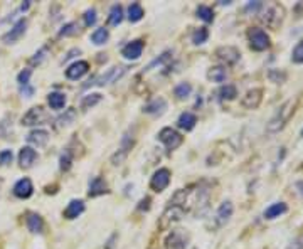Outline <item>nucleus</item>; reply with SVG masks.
I'll use <instances>...</instances> for the list:
<instances>
[{
	"label": "nucleus",
	"instance_id": "1",
	"mask_svg": "<svg viewBox=\"0 0 303 249\" xmlns=\"http://www.w3.org/2000/svg\"><path fill=\"white\" fill-rule=\"evenodd\" d=\"M293 111H295V101H293V100L286 101L285 105H281V108L276 111L275 116L268 121V125H266L268 133H278L280 130H283V126H285L286 121L290 120Z\"/></svg>",
	"mask_w": 303,
	"mask_h": 249
},
{
	"label": "nucleus",
	"instance_id": "2",
	"mask_svg": "<svg viewBox=\"0 0 303 249\" xmlns=\"http://www.w3.org/2000/svg\"><path fill=\"white\" fill-rule=\"evenodd\" d=\"M126 69H128V67H125V66H113V67H110V69H106L103 74H100V76H96V77H93V79H90L83 88H85V90H88V88H93V86L111 85V82H115L116 79H120V77L126 72Z\"/></svg>",
	"mask_w": 303,
	"mask_h": 249
},
{
	"label": "nucleus",
	"instance_id": "3",
	"mask_svg": "<svg viewBox=\"0 0 303 249\" xmlns=\"http://www.w3.org/2000/svg\"><path fill=\"white\" fill-rule=\"evenodd\" d=\"M185 211L180 206H174V204H169V207L165 209L162 217H160L159 221V227L160 229H169L172 227L175 222H179L180 219L184 217Z\"/></svg>",
	"mask_w": 303,
	"mask_h": 249
},
{
	"label": "nucleus",
	"instance_id": "4",
	"mask_svg": "<svg viewBox=\"0 0 303 249\" xmlns=\"http://www.w3.org/2000/svg\"><path fill=\"white\" fill-rule=\"evenodd\" d=\"M133 143H135L133 130L130 128L123 136H121L120 148H118V152H116L113 157H111V163H113V165H120L121 162H123V160L128 157V153H130V150H131V146H133Z\"/></svg>",
	"mask_w": 303,
	"mask_h": 249
},
{
	"label": "nucleus",
	"instance_id": "5",
	"mask_svg": "<svg viewBox=\"0 0 303 249\" xmlns=\"http://www.w3.org/2000/svg\"><path fill=\"white\" fill-rule=\"evenodd\" d=\"M248 37H249V46H251L253 51L261 52L270 47V36H268L263 29H258V27L251 29L248 34Z\"/></svg>",
	"mask_w": 303,
	"mask_h": 249
},
{
	"label": "nucleus",
	"instance_id": "6",
	"mask_svg": "<svg viewBox=\"0 0 303 249\" xmlns=\"http://www.w3.org/2000/svg\"><path fill=\"white\" fill-rule=\"evenodd\" d=\"M159 140L165 145V148H167V150L179 148V146L182 145V141H184L182 135H180L177 130L170 128V126H167V128H162L159 131Z\"/></svg>",
	"mask_w": 303,
	"mask_h": 249
},
{
	"label": "nucleus",
	"instance_id": "7",
	"mask_svg": "<svg viewBox=\"0 0 303 249\" xmlns=\"http://www.w3.org/2000/svg\"><path fill=\"white\" fill-rule=\"evenodd\" d=\"M189 244V234L182 229H174L165 239V247L167 249H185Z\"/></svg>",
	"mask_w": 303,
	"mask_h": 249
},
{
	"label": "nucleus",
	"instance_id": "8",
	"mask_svg": "<svg viewBox=\"0 0 303 249\" xmlns=\"http://www.w3.org/2000/svg\"><path fill=\"white\" fill-rule=\"evenodd\" d=\"M233 211H234V207H233V202H231V201L222 202L221 206H219L217 211H216V214H214V217H212V221H214L212 229L222 227L224 224H226V222L229 221V219H231Z\"/></svg>",
	"mask_w": 303,
	"mask_h": 249
},
{
	"label": "nucleus",
	"instance_id": "9",
	"mask_svg": "<svg viewBox=\"0 0 303 249\" xmlns=\"http://www.w3.org/2000/svg\"><path fill=\"white\" fill-rule=\"evenodd\" d=\"M169 184H170V170L159 169L150 180V189L155 190V192H162V190L169 187Z\"/></svg>",
	"mask_w": 303,
	"mask_h": 249
},
{
	"label": "nucleus",
	"instance_id": "10",
	"mask_svg": "<svg viewBox=\"0 0 303 249\" xmlns=\"http://www.w3.org/2000/svg\"><path fill=\"white\" fill-rule=\"evenodd\" d=\"M26 29H27V21H26V19H19V21L12 26L11 31L2 36V42L14 44L16 41H19L24 34H26Z\"/></svg>",
	"mask_w": 303,
	"mask_h": 249
},
{
	"label": "nucleus",
	"instance_id": "11",
	"mask_svg": "<svg viewBox=\"0 0 303 249\" xmlns=\"http://www.w3.org/2000/svg\"><path fill=\"white\" fill-rule=\"evenodd\" d=\"M261 21L270 27H276L280 26L283 21V9L276 4H271L270 7H266V14L265 17H261Z\"/></svg>",
	"mask_w": 303,
	"mask_h": 249
},
{
	"label": "nucleus",
	"instance_id": "12",
	"mask_svg": "<svg viewBox=\"0 0 303 249\" xmlns=\"http://www.w3.org/2000/svg\"><path fill=\"white\" fill-rule=\"evenodd\" d=\"M46 120V111H44L42 106H34L27 111L26 115L22 116V125L24 126H34V125H39Z\"/></svg>",
	"mask_w": 303,
	"mask_h": 249
},
{
	"label": "nucleus",
	"instance_id": "13",
	"mask_svg": "<svg viewBox=\"0 0 303 249\" xmlns=\"http://www.w3.org/2000/svg\"><path fill=\"white\" fill-rule=\"evenodd\" d=\"M143 47H145L143 41L136 39V41L128 42L123 49H121V56H123L125 59H128V61H136V59H140L141 52H143Z\"/></svg>",
	"mask_w": 303,
	"mask_h": 249
},
{
	"label": "nucleus",
	"instance_id": "14",
	"mask_svg": "<svg viewBox=\"0 0 303 249\" xmlns=\"http://www.w3.org/2000/svg\"><path fill=\"white\" fill-rule=\"evenodd\" d=\"M239 56H241L239 51L233 46H222L216 49V57L224 64H234V62L239 61Z\"/></svg>",
	"mask_w": 303,
	"mask_h": 249
},
{
	"label": "nucleus",
	"instance_id": "15",
	"mask_svg": "<svg viewBox=\"0 0 303 249\" xmlns=\"http://www.w3.org/2000/svg\"><path fill=\"white\" fill-rule=\"evenodd\" d=\"M261 100H263V90L261 88H255V90H249L246 95L243 96L241 105L248 110H255L260 106Z\"/></svg>",
	"mask_w": 303,
	"mask_h": 249
},
{
	"label": "nucleus",
	"instance_id": "16",
	"mask_svg": "<svg viewBox=\"0 0 303 249\" xmlns=\"http://www.w3.org/2000/svg\"><path fill=\"white\" fill-rule=\"evenodd\" d=\"M88 71H90V64H88L86 61H76L66 69V77L67 79L78 81V79H81Z\"/></svg>",
	"mask_w": 303,
	"mask_h": 249
},
{
	"label": "nucleus",
	"instance_id": "17",
	"mask_svg": "<svg viewBox=\"0 0 303 249\" xmlns=\"http://www.w3.org/2000/svg\"><path fill=\"white\" fill-rule=\"evenodd\" d=\"M39 155L31 146H22L21 152H19V163H21L22 169H31L34 163L37 162Z\"/></svg>",
	"mask_w": 303,
	"mask_h": 249
},
{
	"label": "nucleus",
	"instance_id": "18",
	"mask_svg": "<svg viewBox=\"0 0 303 249\" xmlns=\"http://www.w3.org/2000/svg\"><path fill=\"white\" fill-rule=\"evenodd\" d=\"M34 192V185L31 182V179L24 177L19 182L14 185V195L19 199H29Z\"/></svg>",
	"mask_w": 303,
	"mask_h": 249
},
{
	"label": "nucleus",
	"instance_id": "19",
	"mask_svg": "<svg viewBox=\"0 0 303 249\" xmlns=\"http://www.w3.org/2000/svg\"><path fill=\"white\" fill-rule=\"evenodd\" d=\"M165 110H167V101H165L164 98H154V100L148 101V103L143 106V113L155 115V116L164 115Z\"/></svg>",
	"mask_w": 303,
	"mask_h": 249
},
{
	"label": "nucleus",
	"instance_id": "20",
	"mask_svg": "<svg viewBox=\"0 0 303 249\" xmlns=\"http://www.w3.org/2000/svg\"><path fill=\"white\" fill-rule=\"evenodd\" d=\"M108 185L101 177H93L90 180V189H88V195L90 197H100V195L108 194Z\"/></svg>",
	"mask_w": 303,
	"mask_h": 249
},
{
	"label": "nucleus",
	"instance_id": "21",
	"mask_svg": "<svg viewBox=\"0 0 303 249\" xmlns=\"http://www.w3.org/2000/svg\"><path fill=\"white\" fill-rule=\"evenodd\" d=\"M27 143H31L34 146H37V148H41V146L47 145L49 141V133L46 130H32L31 133L27 135Z\"/></svg>",
	"mask_w": 303,
	"mask_h": 249
},
{
	"label": "nucleus",
	"instance_id": "22",
	"mask_svg": "<svg viewBox=\"0 0 303 249\" xmlns=\"http://www.w3.org/2000/svg\"><path fill=\"white\" fill-rule=\"evenodd\" d=\"M83 212H85V202L74 199V201H71L69 204H67V207L64 209V217L66 219H76V217H80Z\"/></svg>",
	"mask_w": 303,
	"mask_h": 249
},
{
	"label": "nucleus",
	"instance_id": "23",
	"mask_svg": "<svg viewBox=\"0 0 303 249\" xmlns=\"http://www.w3.org/2000/svg\"><path fill=\"white\" fill-rule=\"evenodd\" d=\"M197 123V116L194 113H190V111H184L182 115L179 116L177 120V126L180 130H185V131H190Z\"/></svg>",
	"mask_w": 303,
	"mask_h": 249
},
{
	"label": "nucleus",
	"instance_id": "24",
	"mask_svg": "<svg viewBox=\"0 0 303 249\" xmlns=\"http://www.w3.org/2000/svg\"><path fill=\"white\" fill-rule=\"evenodd\" d=\"M47 103H49V106H51L52 110L61 111L66 106V95H64V93H57V91L49 93Z\"/></svg>",
	"mask_w": 303,
	"mask_h": 249
},
{
	"label": "nucleus",
	"instance_id": "25",
	"mask_svg": "<svg viewBox=\"0 0 303 249\" xmlns=\"http://www.w3.org/2000/svg\"><path fill=\"white\" fill-rule=\"evenodd\" d=\"M286 211H288V207H286L285 202H275V204H271V206L266 209L263 216H265V219H270V221H271V219H276V217L283 216Z\"/></svg>",
	"mask_w": 303,
	"mask_h": 249
},
{
	"label": "nucleus",
	"instance_id": "26",
	"mask_svg": "<svg viewBox=\"0 0 303 249\" xmlns=\"http://www.w3.org/2000/svg\"><path fill=\"white\" fill-rule=\"evenodd\" d=\"M207 77L212 82H224L228 79V69L224 66H212L207 71Z\"/></svg>",
	"mask_w": 303,
	"mask_h": 249
},
{
	"label": "nucleus",
	"instance_id": "27",
	"mask_svg": "<svg viewBox=\"0 0 303 249\" xmlns=\"http://www.w3.org/2000/svg\"><path fill=\"white\" fill-rule=\"evenodd\" d=\"M27 229L31 231L32 234H39L42 232L44 229V221L39 214H29L27 217Z\"/></svg>",
	"mask_w": 303,
	"mask_h": 249
},
{
	"label": "nucleus",
	"instance_id": "28",
	"mask_svg": "<svg viewBox=\"0 0 303 249\" xmlns=\"http://www.w3.org/2000/svg\"><path fill=\"white\" fill-rule=\"evenodd\" d=\"M101 100H103V96H101L100 93H91V95H86L81 100V110L83 111L91 110L93 106H96L98 103H101Z\"/></svg>",
	"mask_w": 303,
	"mask_h": 249
},
{
	"label": "nucleus",
	"instance_id": "29",
	"mask_svg": "<svg viewBox=\"0 0 303 249\" xmlns=\"http://www.w3.org/2000/svg\"><path fill=\"white\" fill-rule=\"evenodd\" d=\"M121 21H123V7H121L120 4H115V6L110 9L108 24L110 26H120Z\"/></svg>",
	"mask_w": 303,
	"mask_h": 249
},
{
	"label": "nucleus",
	"instance_id": "30",
	"mask_svg": "<svg viewBox=\"0 0 303 249\" xmlns=\"http://www.w3.org/2000/svg\"><path fill=\"white\" fill-rule=\"evenodd\" d=\"M108 39H110V32L108 29L105 27L96 29V31L91 34V42L96 44V46H103V44L108 42Z\"/></svg>",
	"mask_w": 303,
	"mask_h": 249
},
{
	"label": "nucleus",
	"instance_id": "31",
	"mask_svg": "<svg viewBox=\"0 0 303 249\" xmlns=\"http://www.w3.org/2000/svg\"><path fill=\"white\" fill-rule=\"evenodd\" d=\"M143 16H145L143 7H141L138 2H133L128 7V21L130 22H140L141 19H143Z\"/></svg>",
	"mask_w": 303,
	"mask_h": 249
},
{
	"label": "nucleus",
	"instance_id": "32",
	"mask_svg": "<svg viewBox=\"0 0 303 249\" xmlns=\"http://www.w3.org/2000/svg\"><path fill=\"white\" fill-rule=\"evenodd\" d=\"M76 118V111H74V108H67L66 111H64V115H61L59 118L56 120V126L57 128H61V126H67V125H71L72 123V120Z\"/></svg>",
	"mask_w": 303,
	"mask_h": 249
},
{
	"label": "nucleus",
	"instance_id": "33",
	"mask_svg": "<svg viewBox=\"0 0 303 249\" xmlns=\"http://www.w3.org/2000/svg\"><path fill=\"white\" fill-rule=\"evenodd\" d=\"M170 59H172V52H169V51H167V52H164L162 56H159L157 59H154V61H152L150 64L145 67V71H150V69H154L155 66H159V67H164V66L167 64V62L170 61Z\"/></svg>",
	"mask_w": 303,
	"mask_h": 249
},
{
	"label": "nucleus",
	"instance_id": "34",
	"mask_svg": "<svg viewBox=\"0 0 303 249\" xmlns=\"http://www.w3.org/2000/svg\"><path fill=\"white\" fill-rule=\"evenodd\" d=\"M175 96L179 98V100H185V98L190 96V93H192V86L189 85V82H180V85L175 86Z\"/></svg>",
	"mask_w": 303,
	"mask_h": 249
},
{
	"label": "nucleus",
	"instance_id": "35",
	"mask_svg": "<svg viewBox=\"0 0 303 249\" xmlns=\"http://www.w3.org/2000/svg\"><path fill=\"white\" fill-rule=\"evenodd\" d=\"M219 96H221V100L224 101V100H234V98L238 96V90H236V86H233V85H226V86H222L221 90H219Z\"/></svg>",
	"mask_w": 303,
	"mask_h": 249
},
{
	"label": "nucleus",
	"instance_id": "36",
	"mask_svg": "<svg viewBox=\"0 0 303 249\" xmlns=\"http://www.w3.org/2000/svg\"><path fill=\"white\" fill-rule=\"evenodd\" d=\"M209 39V31L206 27H200L197 31H194L192 34V42L195 46H200V44H204Z\"/></svg>",
	"mask_w": 303,
	"mask_h": 249
},
{
	"label": "nucleus",
	"instance_id": "37",
	"mask_svg": "<svg viewBox=\"0 0 303 249\" xmlns=\"http://www.w3.org/2000/svg\"><path fill=\"white\" fill-rule=\"evenodd\" d=\"M197 17L202 19L204 22H212L214 21V12L211 7L207 6H199L197 7Z\"/></svg>",
	"mask_w": 303,
	"mask_h": 249
},
{
	"label": "nucleus",
	"instance_id": "38",
	"mask_svg": "<svg viewBox=\"0 0 303 249\" xmlns=\"http://www.w3.org/2000/svg\"><path fill=\"white\" fill-rule=\"evenodd\" d=\"M71 163H72V153L69 150H64V152L61 153V158H59V167L62 172H67V170L71 169Z\"/></svg>",
	"mask_w": 303,
	"mask_h": 249
},
{
	"label": "nucleus",
	"instance_id": "39",
	"mask_svg": "<svg viewBox=\"0 0 303 249\" xmlns=\"http://www.w3.org/2000/svg\"><path fill=\"white\" fill-rule=\"evenodd\" d=\"M291 61L295 62V64H303V39L296 44L295 49H293V52H291Z\"/></svg>",
	"mask_w": 303,
	"mask_h": 249
},
{
	"label": "nucleus",
	"instance_id": "40",
	"mask_svg": "<svg viewBox=\"0 0 303 249\" xmlns=\"http://www.w3.org/2000/svg\"><path fill=\"white\" fill-rule=\"evenodd\" d=\"M78 31H80V26H78L76 22H69V24H66V26L59 31V37L74 36V34H78Z\"/></svg>",
	"mask_w": 303,
	"mask_h": 249
},
{
	"label": "nucleus",
	"instance_id": "41",
	"mask_svg": "<svg viewBox=\"0 0 303 249\" xmlns=\"http://www.w3.org/2000/svg\"><path fill=\"white\" fill-rule=\"evenodd\" d=\"M31 76H32V69H24V71H21L19 72V76H17V82H19V86L21 88H24V86H29V79H31Z\"/></svg>",
	"mask_w": 303,
	"mask_h": 249
},
{
	"label": "nucleus",
	"instance_id": "42",
	"mask_svg": "<svg viewBox=\"0 0 303 249\" xmlns=\"http://www.w3.org/2000/svg\"><path fill=\"white\" fill-rule=\"evenodd\" d=\"M83 17H85V24H86V26L88 27H91V26H95V24H96V11H95V9H88V11L85 12V16H83Z\"/></svg>",
	"mask_w": 303,
	"mask_h": 249
},
{
	"label": "nucleus",
	"instance_id": "43",
	"mask_svg": "<svg viewBox=\"0 0 303 249\" xmlns=\"http://www.w3.org/2000/svg\"><path fill=\"white\" fill-rule=\"evenodd\" d=\"M46 54H47V47L44 46V47L39 49L36 54H34V57L31 59V62H32V64H41V62H42L44 59H46Z\"/></svg>",
	"mask_w": 303,
	"mask_h": 249
},
{
	"label": "nucleus",
	"instance_id": "44",
	"mask_svg": "<svg viewBox=\"0 0 303 249\" xmlns=\"http://www.w3.org/2000/svg\"><path fill=\"white\" fill-rule=\"evenodd\" d=\"M12 158L14 155L11 150H4V152H0V165L2 167H7L9 163H12Z\"/></svg>",
	"mask_w": 303,
	"mask_h": 249
},
{
	"label": "nucleus",
	"instance_id": "45",
	"mask_svg": "<svg viewBox=\"0 0 303 249\" xmlns=\"http://www.w3.org/2000/svg\"><path fill=\"white\" fill-rule=\"evenodd\" d=\"M263 9V2H248L244 11L249 12V14H258Z\"/></svg>",
	"mask_w": 303,
	"mask_h": 249
},
{
	"label": "nucleus",
	"instance_id": "46",
	"mask_svg": "<svg viewBox=\"0 0 303 249\" xmlns=\"http://www.w3.org/2000/svg\"><path fill=\"white\" fill-rule=\"evenodd\" d=\"M286 249H303V234L298 236L296 239H293V241L288 244Z\"/></svg>",
	"mask_w": 303,
	"mask_h": 249
},
{
	"label": "nucleus",
	"instance_id": "47",
	"mask_svg": "<svg viewBox=\"0 0 303 249\" xmlns=\"http://www.w3.org/2000/svg\"><path fill=\"white\" fill-rule=\"evenodd\" d=\"M270 79L273 82H283L286 79V74H285V72H280V74H278L276 71H270Z\"/></svg>",
	"mask_w": 303,
	"mask_h": 249
},
{
	"label": "nucleus",
	"instance_id": "48",
	"mask_svg": "<svg viewBox=\"0 0 303 249\" xmlns=\"http://www.w3.org/2000/svg\"><path fill=\"white\" fill-rule=\"evenodd\" d=\"M80 52H81L80 49H72V51L69 52V54H67V56L64 57V61H69L71 57H74V54H80Z\"/></svg>",
	"mask_w": 303,
	"mask_h": 249
},
{
	"label": "nucleus",
	"instance_id": "49",
	"mask_svg": "<svg viewBox=\"0 0 303 249\" xmlns=\"http://www.w3.org/2000/svg\"><path fill=\"white\" fill-rule=\"evenodd\" d=\"M301 136H303V128H301Z\"/></svg>",
	"mask_w": 303,
	"mask_h": 249
}]
</instances>
